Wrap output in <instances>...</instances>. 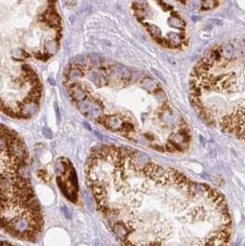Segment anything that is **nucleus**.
Returning <instances> with one entry per match:
<instances>
[{"mask_svg":"<svg viewBox=\"0 0 245 246\" xmlns=\"http://www.w3.org/2000/svg\"><path fill=\"white\" fill-rule=\"evenodd\" d=\"M39 19H40V21L44 22L45 24H47L49 27L55 29L56 32L60 31V30H61V28H60V17L57 14V12L54 7H49L40 16Z\"/></svg>","mask_w":245,"mask_h":246,"instance_id":"f257e3e1","label":"nucleus"},{"mask_svg":"<svg viewBox=\"0 0 245 246\" xmlns=\"http://www.w3.org/2000/svg\"><path fill=\"white\" fill-rule=\"evenodd\" d=\"M97 121L108 129L112 131H119L122 130L123 121L117 116H111V117H99Z\"/></svg>","mask_w":245,"mask_h":246,"instance_id":"f03ea898","label":"nucleus"},{"mask_svg":"<svg viewBox=\"0 0 245 246\" xmlns=\"http://www.w3.org/2000/svg\"><path fill=\"white\" fill-rule=\"evenodd\" d=\"M69 93H70L71 97H72L75 101L79 102V103L82 102V101H84V100L87 98V96H88L87 91H86L84 89H82L81 85L79 84V83H75V84H73V85L70 87V89H69Z\"/></svg>","mask_w":245,"mask_h":246,"instance_id":"7ed1b4c3","label":"nucleus"},{"mask_svg":"<svg viewBox=\"0 0 245 246\" xmlns=\"http://www.w3.org/2000/svg\"><path fill=\"white\" fill-rule=\"evenodd\" d=\"M13 228L20 233H24L25 231L29 230L31 228V220H29V218L23 216L16 219L14 221L10 222Z\"/></svg>","mask_w":245,"mask_h":246,"instance_id":"20e7f679","label":"nucleus"},{"mask_svg":"<svg viewBox=\"0 0 245 246\" xmlns=\"http://www.w3.org/2000/svg\"><path fill=\"white\" fill-rule=\"evenodd\" d=\"M132 159V163L134 165V167L137 170H144L145 167L149 163V159L148 157L141 152H136V154H134Z\"/></svg>","mask_w":245,"mask_h":246,"instance_id":"39448f33","label":"nucleus"},{"mask_svg":"<svg viewBox=\"0 0 245 246\" xmlns=\"http://www.w3.org/2000/svg\"><path fill=\"white\" fill-rule=\"evenodd\" d=\"M113 230L115 233V235L120 238L121 240H124L126 239V237L129 234V230L127 229V227L124 225L122 222H116L113 225Z\"/></svg>","mask_w":245,"mask_h":246,"instance_id":"423d86ee","label":"nucleus"},{"mask_svg":"<svg viewBox=\"0 0 245 246\" xmlns=\"http://www.w3.org/2000/svg\"><path fill=\"white\" fill-rule=\"evenodd\" d=\"M113 72L115 76H117L119 79L123 80H128L130 79V76H131V73L130 71L122 66V65H115L113 67Z\"/></svg>","mask_w":245,"mask_h":246,"instance_id":"0eeeda50","label":"nucleus"},{"mask_svg":"<svg viewBox=\"0 0 245 246\" xmlns=\"http://www.w3.org/2000/svg\"><path fill=\"white\" fill-rule=\"evenodd\" d=\"M221 57H223L226 60H229L232 58L233 55H234V49L233 46L231 44H226L222 47L221 51Z\"/></svg>","mask_w":245,"mask_h":246,"instance_id":"6e6552de","label":"nucleus"},{"mask_svg":"<svg viewBox=\"0 0 245 246\" xmlns=\"http://www.w3.org/2000/svg\"><path fill=\"white\" fill-rule=\"evenodd\" d=\"M82 76V71L80 69V66L77 65H73L70 71H69V74H68V80H76L77 79L80 78Z\"/></svg>","mask_w":245,"mask_h":246,"instance_id":"1a4fd4ad","label":"nucleus"},{"mask_svg":"<svg viewBox=\"0 0 245 246\" xmlns=\"http://www.w3.org/2000/svg\"><path fill=\"white\" fill-rule=\"evenodd\" d=\"M170 25L176 29H184L185 22H184L179 16H172L170 19Z\"/></svg>","mask_w":245,"mask_h":246,"instance_id":"9d476101","label":"nucleus"},{"mask_svg":"<svg viewBox=\"0 0 245 246\" xmlns=\"http://www.w3.org/2000/svg\"><path fill=\"white\" fill-rule=\"evenodd\" d=\"M186 140V135L183 133H177L171 137V143L173 144L175 147H180L182 144L185 143Z\"/></svg>","mask_w":245,"mask_h":246,"instance_id":"9b49d317","label":"nucleus"},{"mask_svg":"<svg viewBox=\"0 0 245 246\" xmlns=\"http://www.w3.org/2000/svg\"><path fill=\"white\" fill-rule=\"evenodd\" d=\"M58 49V44H57V41H48L45 44V50H46V53H52V54H55Z\"/></svg>","mask_w":245,"mask_h":246,"instance_id":"f8f14e48","label":"nucleus"},{"mask_svg":"<svg viewBox=\"0 0 245 246\" xmlns=\"http://www.w3.org/2000/svg\"><path fill=\"white\" fill-rule=\"evenodd\" d=\"M142 85L146 89H149V90H155L157 89V84L154 80H152L151 79H145L143 80Z\"/></svg>","mask_w":245,"mask_h":246,"instance_id":"ddd939ff","label":"nucleus"},{"mask_svg":"<svg viewBox=\"0 0 245 246\" xmlns=\"http://www.w3.org/2000/svg\"><path fill=\"white\" fill-rule=\"evenodd\" d=\"M170 44H173V45H180L181 41H182V38L180 37L179 34L177 33H171L170 34Z\"/></svg>","mask_w":245,"mask_h":246,"instance_id":"4468645a","label":"nucleus"},{"mask_svg":"<svg viewBox=\"0 0 245 246\" xmlns=\"http://www.w3.org/2000/svg\"><path fill=\"white\" fill-rule=\"evenodd\" d=\"M89 62L92 66L96 67H101L102 66V60L95 55H89Z\"/></svg>","mask_w":245,"mask_h":246,"instance_id":"2eb2a0df","label":"nucleus"},{"mask_svg":"<svg viewBox=\"0 0 245 246\" xmlns=\"http://www.w3.org/2000/svg\"><path fill=\"white\" fill-rule=\"evenodd\" d=\"M216 6H217V2L215 1H202L201 2V7L203 9L214 8Z\"/></svg>","mask_w":245,"mask_h":246,"instance_id":"dca6fc26","label":"nucleus"},{"mask_svg":"<svg viewBox=\"0 0 245 246\" xmlns=\"http://www.w3.org/2000/svg\"><path fill=\"white\" fill-rule=\"evenodd\" d=\"M50 56H51V55L47 54L46 52H45V53H40V52H38V53H35V54H34V57L37 58V59H39V60H41V61H46L48 58H50Z\"/></svg>","mask_w":245,"mask_h":246,"instance_id":"f3484780","label":"nucleus"},{"mask_svg":"<svg viewBox=\"0 0 245 246\" xmlns=\"http://www.w3.org/2000/svg\"><path fill=\"white\" fill-rule=\"evenodd\" d=\"M185 5H187L191 9H197L201 7L200 1H189V2H185Z\"/></svg>","mask_w":245,"mask_h":246,"instance_id":"a211bd4d","label":"nucleus"},{"mask_svg":"<svg viewBox=\"0 0 245 246\" xmlns=\"http://www.w3.org/2000/svg\"><path fill=\"white\" fill-rule=\"evenodd\" d=\"M83 197H84L85 203H86V205L88 206V208H89V210H92V209H93V204H92V201H91L90 197L89 196V195H88L86 192H84V194H83Z\"/></svg>","mask_w":245,"mask_h":246,"instance_id":"6ab92c4d","label":"nucleus"},{"mask_svg":"<svg viewBox=\"0 0 245 246\" xmlns=\"http://www.w3.org/2000/svg\"><path fill=\"white\" fill-rule=\"evenodd\" d=\"M38 176L40 177V179H41L44 182H48L50 180V177H49L48 173L45 171H43V170H41V171H38Z\"/></svg>","mask_w":245,"mask_h":246,"instance_id":"aec40b11","label":"nucleus"},{"mask_svg":"<svg viewBox=\"0 0 245 246\" xmlns=\"http://www.w3.org/2000/svg\"><path fill=\"white\" fill-rule=\"evenodd\" d=\"M61 210H62V212H63V214H64V216H65L66 219H70L72 218V213L70 212V210H69V209H68L66 206H65V205H62Z\"/></svg>","mask_w":245,"mask_h":246,"instance_id":"412c9836","label":"nucleus"},{"mask_svg":"<svg viewBox=\"0 0 245 246\" xmlns=\"http://www.w3.org/2000/svg\"><path fill=\"white\" fill-rule=\"evenodd\" d=\"M42 132H43V136H44L45 137H47V138H51V137H52V132H51V130H50L49 128L44 127V128L42 129Z\"/></svg>","mask_w":245,"mask_h":246,"instance_id":"4be33fe9","label":"nucleus"},{"mask_svg":"<svg viewBox=\"0 0 245 246\" xmlns=\"http://www.w3.org/2000/svg\"><path fill=\"white\" fill-rule=\"evenodd\" d=\"M5 148H7V147H6V142H5L4 139L0 138V152H1L2 150H4Z\"/></svg>","mask_w":245,"mask_h":246,"instance_id":"5701e85b","label":"nucleus"},{"mask_svg":"<svg viewBox=\"0 0 245 246\" xmlns=\"http://www.w3.org/2000/svg\"><path fill=\"white\" fill-rule=\"evenodd\" d=\"M244 47H245V42H244Z\"/></svg>","mask_w":245,"mask_h":246,"instance_id":"b1692460","label":"nucleus"}]
</instances>
